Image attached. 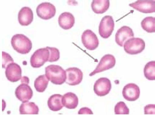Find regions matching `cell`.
I'll use <instances>...</instances> for the list:
<instances>
[{
  "mask_svg": "<svg viewBox=\"0 0 155 115\" xmlns=\"http://www.w3.org/2000/svg\"><path fill=\"white\" fill-rule=\"evenodd\" d=\"M75 17L71 13L64 12L59 16V26L64 30L71 29L75 24Z\"/></svg>",
  "mask_w": 155,
  "mask_h": 115,
  "instance_id": "e0dca14e",
  "label": "cell"
},
{
  "mask_svg": "<svg viewBox=\"0 0 155 115\" xmlns=\"http://www.w3.org/2000/svg\"><path fill=\"white\" fill-rule=\"evenodd\" d=\"M56 7L53 4L44 2L39 4L36 9V13L39 18L43 20H49L56 15Z\"/></svg>",
  "mask_w": 155,
  "mask_h": 115,
  "instance_id": "52a82bcc",
  "label": "cell"
},
{
  "mask_svg": "<svg viewBox=\"0 0 155 115\" xmlns=\"http://www.w3.org/2000/svg\"><path fill=\"white\" fill-rule=\"evenodd\" d=\"M18 20L20 25L22 26L30 25L34 20V13L31 8L28 7H22L18 13Z\"/></svg>",
  "mask_w": 155,
  "mask_h": 115,
  "instance_id": "2e32d148",
  "label": "cell"
},
{
  "mask_svg": "<svg viewBox=\"0 0 155 115\" xmlns=\"http://www.w3.org/2000/svg\"><path fill=\"white\" fill-rule=\"evenodd\" d=\"M115 114H129L130 110L127 105L123 101L117 103L115 106Z\"/></svg>",
  "mask_w": 155,
  "mask_h": 115,
  "instance_id": "d4e9b609",
  "label": "cell"
},
{
  "mask_svg": "<svg viewBox=\"0 0 155 115\" xmlns=\"http://www.w3.org/2000/svg\"><path fill=\"white\" fill-rule=\"evenodd\" d=\"M154 105H148L145 106V114H154Z\"/></svg>",
  "mask_w": 155,
  "mask_h": 115,
  "instance_id": "83f0119b",
  "label": "cell"
},
{
  "mask_svg": "<svg viewBox=\"0 0 155 115\" xmlns=\"http://www.w3.org/2000/svg\"><path fill=\"white\" fill-rule=\"evenodd\" d=\"M124 49L130 55H137L141 53L145 48V42L140 38H132L124 44Z\"/></svg>",
  "mask_w": 155,
  "mask_h": 115,
  "instance_id": "3957f363",
  "label": "cell"
},
{
  "mask_svg": "<svg viewBox=\"0 0 155 115\" xmlns=\"http://www.w3.org/2000/svg\"><path fill=\"white\" fill-rule=\"evenodd\" d=\"M155 61H150L145 66L144 75L149 80H155Z\"/></svg>",
  "mask_w": 155,
  "mask_h": 115,
  "instance_id": "cb8c5ba5",
  "label": "cell"
},
{
  "mask_svg": "<svg viewBox=\"0 0 155 115\" xmlns=\"http://www.w3.org/2000/svg\"><path fill=\"white\" fill-rule=\"evenodd\" d=\"M20 114H38L39 107L34 102H24L20 106Z\"/></svg>",
  "mask_w": 155,
  "mask_h": 115,
  "instance_id": "44dd1931",
  "label": "cell"
},
{
  "mask_svg": "<svg viewBox=\"0 0 155 115\" xmlns=\"http://www.w3.org/2000/svg\"><path fill=\"white\" fill-rule=\"evenodd\" d=\"M66 83L69 85H77L81 84L83 79V73L77 67H71L66 70Z\"/></svg>",
  "mask_w": 155,
  "mask_h": 115,
  "instance_id": "30bf717a",
  "label": "cell"
},
{
  "mask_svg": "<svg viewBox=\"0 0 155 115\" xmlns=\"http://www.w3.org/2000/svg\"><path fill=\"white\" fill-rule=\"evenodd\" d=\"M11 46L15 50L20 54H27L32 49L31 41L24 34H18L13 36Z\"/></svg>",
  "mask_w": 155,
  "mask_h": 115,
  "instance_id": "7a4b0ae2",
  "label": "cell"
},
{
  "mask_svg": "<svg viewBox=\"0 0 155 115\" xmlns=\"http://www.w3.org/2000/svg\"><path fill=\"white\" fill-rule=\"evenodd\" d=\"M116 59L113 55L107 54L102 57L101 59L99 64L97 65L94 71L90 74V76H92L96 74L100 73L105 71H107L111 68H113L115 66Z\"/></svg>",
  "mask_w": 155,
  "mask_h": 115,
  "instance_id": "8992f818",
  "label": "cell"
},
{
  "mask_svg": "<svg viewBox=\"0 0 155 115\" xmlns=\"http://www.w3.org/2000/svg\"><path fill=\"white\" fill-rule=\"evenodd\" d=\"M110 6L109 0H94L91 7L92 11L96 14H103L107 11Z\"/></svg>",
  "mask_w": 155,
  "mask_h": 115,
  "instance_id": "d6986e66",
  "label": "cell"
},
{
  "mask_svg": "<svg viewBox=\"0 0 155 115\" xmlns=\"http://www.w3.org/2000/svg\"><path fill=\"white\" fill-rule=\"evenodd\" d=\"M48 82H49V80L48 79L46 75H44L38 76L34 82V87L36 91L39 93L44 92L47 88Z\"/></svg>",
  "mask_w": 155,
  "mask_h": 115,
  "instance_id": "7402d4cb",
  "label": "cell"
},
{
  "mask_svg": "<svg viewBox=\"0 0 155 115\" xmlns=\"http://www.w3.org/2000/svg\"><path fill=\"white\" fill-rule=\"evenodd\" d=\"M45 75L49 81L55 85H62L66 80V71L58 65H48L45 68Z\"/></svg>",
  "mask_w": 155,
  "mask_h": 115,
  "instance_id": "6da1fadb",
  "label": "cell"
},
{
  "mask_svg": "<svg viewBox=\"0 0 155 115\" xmlns=\"http://www.w3.org/2000/svg\"><path fill=\"white\" fill-rule=\"evenodd\" d=\"M50 52L48 49L41 48L36 50L30 58V64L33 68H38L41 67L46 62L48 61Z\"/></svg>",
  "mask_w": 155,
  "mask_h": 115,
  "instance_id": "277c9868",
  "label": "cell"
},
{
  "mask_svg": "<svg viewBox=\"0 0 155 115\" xmlns=\"http://www.w3.org/2000/svg\"><path fill=\"white\" fill-rule=\"evenodd\" d=\"M111 89V82L107 78H100L94 85V92L97 96L102 97L107 96Z\"/></svg>",
  "mask_w": 155,
  "mask_h": 115,
  "instance_id": "9c48e42d",
  "label": "cell"
},
{
  "mask_svg": "<svg viewBox=\"0 0 155 115\" xmlns=\"http://www.w3.org/2000/svg\"><path fill=\"white\" fill-rule=\"evenodd\" d=\"M63 106L68 109H75L79 104V99L75 93L68 92L65 93L62 98Z\"/></svg>",
  "mask_w": 155,
  "mask_h": 115,
  "instance_id": "ac0fdd59",
  "label": "cell"
},
{
  "mask_svg": "<svg viewBox=\"0 0 155 115\" xmlns=\"http://www.w3.org/2000/svg\"><path fill=\"white\" fill-rule=\"evenodd\" d=\"M78 114H93V113L91 109H88L87 107H83V108H81L79 110Z\"/></svg>",
  "mask_w": 155,
  "mask_h": 115,
  "instance_id": "f1b7e54d",
  "label": "cell"
},
{
  "mask_svg": "<svg viewBox=\"0 0 155 115\" xmlns=\"http://www.w3.org/2000/svg\"><path fill=\"white\" fill-rule=\"evenodd\" d=\"M5 76L9 81L17 82L22 79V68L17 63H11L6 68Z\"/></svg>",
  "mask_w": 155,
  "mask_h": 115,
  "instance_id": "4fadbf2b",
  "label": "cell"
},
{
  "mask_svg": "<svg viewBox=\"0 0 155 115\" xmlns=\"http://www.w3.org/2000/svg\"><path fill=\"white\" fill-rule=\"evenodd\" d=\"M134 34L132 29L129 26H122L117 30L115 35V42L120 47H123L124 44L128 40L134 38Z\"/></svg>",
  "mask_w": 155,
  "mask_h": 115,
  "instance_id": "9a60e30c",
  "label": "cell"
},
{
  "mask_svg": "<svg viewBox=\"0 0 155 115\" xmlns=\"http://www.w3.org/2000/svg\"><path fill=\"white\" fill-rule=\"evenodd\" d=\"M143 29L148 33L155 32V18L154 16H148L145 18L141 23Z\"/></svg>",
  "mask_w": 155,
  "mask_h": 115,
  "instance_id": "603a6c76",
  "label": "cell"
},
{
  "mask_svg": "<svg viewBox=\"0 0 155 115\" xmlns=\"http://www.w3.org/2000/svg\"><path fill=\"white\" fill-rule=\"evenodd\" d=\"M28 83H22L15 89V96L22 103L27 102L33 97V90Z\"/></svg>",
  "mask_w": 155,
  "mask_h": 115,
  "instance_id": "7c38bea8",
  "label": "cell"
},
{
  "mask_svg": "<svg viewBox=\"0 0 155 115\" xmlns=\"http://www.w3.org/2000/svg\"><path fill=\"white\" fill-rule=\"evenodd\" d=\"M81 41L83 46L88 50H94L99 46V40L91 30H86L81 36Z\"/></svg>",
  "mask_w": 155,
  "mask_h": 115,
  "instance_id": "ba28073f",
  "label": "cell"
},
{
  "mask_svg": "<svg viewBox=\"0 0 155 115\" xmlns=\"http://www.w3.org/2000/svg\"><path fill=\"white\" fill-rule=\"evenodd\" d=\"M14 63V60L12 58V57L5 51L2 52V68H6L8 65L11 63Z\"/></svg>",
  "mask_w": 155,
  "mask_h": 115,
  "instance_id": "4316f807",
  "label": "cell"
},
{
  "mask_svg": "<svg viewBox=\"0 0 155 115\" xmlns=\"http://www.w3.org/2000/svg\"><path fill=\"white\" fill-rule=\"evenodd\" d=\"M115 28V21L111 16L106 15L101 20L99 25V34L101 38H109Z\"/></svg>",
  "mask_w": 155,
  "mask_h": 115,
  "instance_id": "5b68a950",
  "label": "cell"
},
{
  "mask_svg": "<svg viewBox=\"0 0 155 115\" xmlns=\"http://www.w3.org/2000/svg\"><path fill=\"white\" fill-rule=\"evenodd\" d=\"M122 96L126 100L128 101H135L137 100L140 96V89L136 84H128L122 89Z\"/></svg>",
  "mask_w": 155,
  "mask_h": 115,
  "instance_id": "8fae6325",
  "label": "cell"
},
{
  "mask_svg": "<svg viewBox=\"0 0 155 115\" xmlns=\"http://www.w3.org/2000/svg\"><path fill=\"white\" fill-rule=\"evenodd\" d=\"M47 48L49 50L50 56L48 59V62L53 63L58 61L60 59V51L57 48L47 47Z\"/></svg>",
  "mask_w": 155,
  "mask_h": 115,
  "instance_id": "484cf974",
  "label": "cell"
},
{
  "mask_svg": "<svg viewBox=\"0 0 155 115\" xmlns=\"http://www.w3.org/2000/svg\"><path fill=\"white\" fill-rule=\"evenodd\" d=\"M134 9L143 13H151L155 12V2L141 0L137 1L129 5Z\"/></svg>",
  "mask_w": 155,
  "mask_h": 115,
  "instance_id": "5bb4252c",
  "label": "cell"
},
{
  "mask_svg": "<svg viewBox=\"0 0 155 115\" xmlns=\"http://www.w3.org/2000/svg\"><path fill=\"white\" fill-rule=\"evenodd\" d=\"M62 96L60 94H54L48 99V106L52 111H59L63 108L62 103Z\"/></svg>",
  "mask_w": 155,
  "mask_h": 115,
  "instance_id": "ffe728a7",
  "label": "cell"
}]
</instances>
